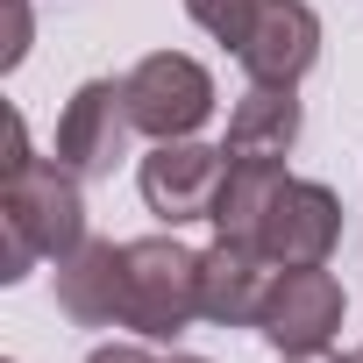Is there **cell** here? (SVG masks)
I'll return each instance as SVG.
<instances>
[{
	"label": "cell",
	"mask_w": 363,
	"mask_h": 363,
	"mask_svg": "<svg viewBox=\"0 0 363 363\" xmlns=\"http://www.w3.org/2000/svg\"><path fill=\"white\" fill-rule=\"evenodd\" d=\"M285 164H250V157H228V178H221V200H214V235L228 242H257L264 235V214L285 186Z\"/></svg>",
	"instance_id": "cell-12"
},
{
	"label": "cell",
	"mask_w": 363,
	"mask_h": 363,
	"mask_svg": "<svg viewBox=\"0 0 363 363\" xmlns=\"http://www.w3.org/2000/svg\"><path fill=\"white\" fill-rule=\"evenodd\" d=\"M135 114H128V86L121 79H86L65 114H57V164L79 178H114V164L135 143Z\"/></svg>",
	"instance_id": "cell-6"
},
{
	"label": "cell",
	"mask_w": 363,
	"mask_h": 363,
	"mask_svg": "<svg viewBox=\"0 0 363 363\" xmlns=\"http://www.w3.org/2000/svg\"><path fill=\"white\" fill-rule=\"evenodd\" d=\"M128 114L150 143H178V135H200L214 114V72L186 50H150L128 79Z\"/></svg>",
	"instance_id": "cell-3"
},
{
	"label": "cell",
	"mask_w": 363,
	"mask_h": 363,
	"mask_svg": "<svg viewBox=\"0 0 363 363\" xmlns=\"http://www.w3.org/2000/svg\"><path fill=\"white\" fill-rule=\"evenodd\" d=\"M186 15H193L214 43L242 50V36H250V22H257V0H186Z\"/></svg>",
	"instance_id": "cell-13"
},
{
	"label": "cell",
	"mask_w": 363,
	"mask_h": 363,
	"mask_svg": "<svg viewBox=\"0 0 363 363\" xmlns=\"http://www.w3.org/2000/svg\"><path fill=\"white\" fill-rule=\"evenodd\" d=\"M121 285H128L121 242L86 235L72 257H57V306L79 328H121Z\"/></svg>",
	"instance_id": "cell-10"
},
{
	"label": "cell",
	"mask_w": 363,
	"mask_h": 363,
	"mask_svg": "<svg viewBox=\"0 0 363 363\" xmlns=\"http://www.w3.org/2000/svg\"><path fill=\"white\" fill-rule=\"evenodd\" d=\"M15 128V157H8V186H0V285H22L36 271V257H72L86 242V178L65 171L57 157L29 150L22 114Z\"/></svg>",
	"instance_id": "cell-1"
},
{
	"label": "cell",
	"mask_w": 363,
	"mask_h": 363,
	"mask_svg": "<svg viewBox=\"0 0 363 363\" xmlns=\"http://www.w3.org/2000/svg\"><path fill=\"white\" fill-rule=\"evenodd\" d=\"M335 242H342V200L320 186V178H285L278 200H271V214H264L257 250L278 271H292V264H328Z\"/></svg>",
	"instance_id": "cell-7"
},
{
	"label": "cell",
	"mask_w": 363,
	"mask_h": 363,
	"mask_svg": "<svg viewBox=\"0 0 363 363\" xmlns=\"http://www.w3.org/2000/svg\"><path fill=\"white\" fill-rule=\"evenodd\" d=\"M235 57H242L250 86H299L320 57V15L306 0H257V22Z\"/></svg>",
	"instance_id": "cell-8"
},
{
	"label": "cell",
	"mask_w": 363,
	"mask_h": 363,
	"mask_svg": "<svg viewBox=\"0 0 363 363\" xmlns=\"http://www.w3.org/2000/svg\"><path fill=\"white\" fill-rule=\"evenodd\" d=\"M86 363H207V356H150L143 342H100Z\"/></svg>",
	"instance_id": "cell-14"
},
{
	"label": "cell",
	"mask_w": 363,
	"mask_h": 363,
	"mask_svg": "<svg viewBox=\"0 0 363 363\" xmlns=\"http://www.w3.org/2000/svg\"><path fill=\"white\" fill-rule=\"evenodd\" d=\"M221 178H228V150L178 135V143H157V150L143 157L135 186H143V207H150L164 228H186V221H214Z\"/></svg>",
	"instance_id": "cell-5"
},
{
	"label": "cell",
	"mask_w": 363,
	"mask_h": 363,
	"mask_svg": "<svg viewBox=\"0 0 363 363\" xmlns=\"http://www.w3.org/2000/svg\"><path fill=\"white\" fill-rule=\"evenodd\" d=\"M342 306H349V292L328 264H292V271H278V285L257 313V335L278 356H328V342L342 335Z\"/></svg>",
	"instance_id": "cell-4"
},
{
	"label": "cell",
	"mask_w": 363,
	"mask_h": 363,
	"mask_svg": "<svg viewBox=\"0 0 363 363\" xmlns=\"http://www.w3.org/2000/svg\"><path fill=\"white\" fill-rule=\"evenodd\" d=\"M306 114L292 100V86H250L235 107H228V157H250V164H285L292 143H299Z\"/></svg>",
	"instance_id": "cell-11"
},
{
	"label": "cell",
	"mask_w": 363,
	"mask_h": 363,
	"mask_svg": "<svg viewBox=\"0 0 363 363\" xmlns=\"http://www.w3.org/2000/svg\"><path fill=\"white\" fill-rule=\"evenodd\" d=\"M342 363H363V349H356V356H342Z\"/></svg>",
	"instance_id": "cell-16"
},
{
	"label": "cell",
	"mask_w": 363,
	"mask_h": 363,
	"mask_svg": "<svg viewBox=\"0 0 363 363\" xmlns=\"http://www.w3.org/2000/svg\"><path fill=\"white\" fill-rule=\"evenodd\" d=\"M271 285H278V264L257 242L214 235V250H200V320H214V328H257Z\"/></svg>",
	"instance_id": "cell-9"
},
{
	"label": "cell",
	"mask_w": 363,
	"mask_h": 363,
	"mask_svg": "<svg viewBox=\"0 0 363 363\" xmlns=\"http://www.w3.org/2000/svg\"><path fill=\"white\" fill-rule=\"evenodd\" d=\"M128 285H121V328L143 342H178L200 320V250L178 235H135L121 242Z\"/></svg>",
	"instance_id": "cell-2"
},
{
	"label": "cell",
	"mask_w": 363,
	"mask_h": 363,
	"mask_svg": "<svg viewBox=\"0 0 363 363\" xmlns=\"http://www.w3.org/2000/svg\"><path fill=\"white\" fill-rule=\"evenodd\" d=\"M285 363H328V356H285Z\"/></svg>",
	"instance_id": "cell-15"
}]
</instances>
